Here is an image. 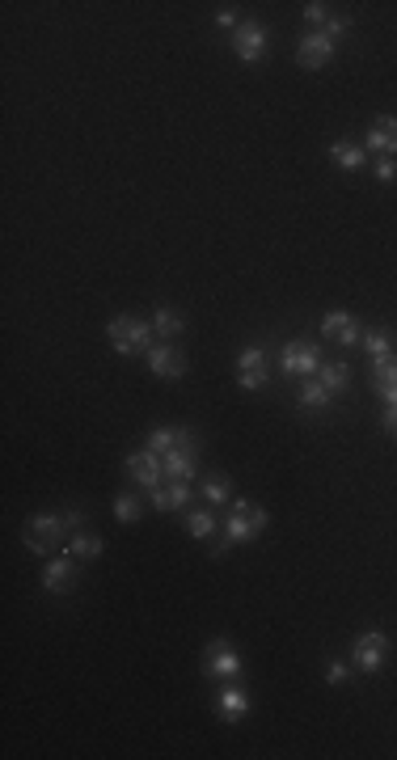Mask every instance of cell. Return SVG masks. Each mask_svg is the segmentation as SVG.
Listing matches in <instances>:
<instances>
[{
  "instance_id": "cell-1",
  "label": "cell",
  "mask_w": 397,
  "mask_h": 760,
  "mask_svg": "<svg viewBox=\"0 0 397 760\" xmlns=\"http://www.w3.org/2000/svg\"><path fill=\"white\" fill-rule=\"evenodd\" d=\"M73 532H76V528H73V520H68V512H63V515L38 512V515H30V520L22 524V545H25V553L47 558L51 550H63Z\"/></svg>"
},
{
  "instance_id": "cell-2",
  "label": "cell",
  "mask_w": 397,
  "mask_h": 760,
  "mask_svg": "<svg viewBox=\"0 0 397 760\" xmlns=\"http://www.w3.org/2000/svg\"><path fill=\"white\" fill-rule=\"evenodd\" d=\"M266 524H271V515L262 512V507L246 503V499H233V515L224 520V541H220V550H216V558L224 550H233V545H249Z\"/></svg>"
},
{
  "instance_id": "cell-3",
  "label": "cell",
  "mask_w": 397,
  "mask_h": 760,
  "mask_svg": "<svg viewBox=\"0 0 397 760\" xmlns=\"http://www.w3.org/2000/svg\"><path fill=\"white\" fill-rule=\"evenodd\" d=\"M241 672H246V663H241V655H237V647L228 638H211L208 647H203V676L208 680L233 685V680H241Z\"/></svg>"
},
{
  "instance_id": "cell-4",
  "label": "cell",
  "mask_w": 397,
  "mask_h": 760,
  "mask_svg": "<svg viewBox=\"0 0 397 760\" xmlns=\"http://www.w3.org/2000/svg\"><path fill=\"white\" fill-rule=\"evenodd\" d=\"M106 334H111V346L119 351V356H149L152 346V326L149 321H136V317H114L111 326H106Z\"/></svg>"
},
{
  "instance_id": "cell-5",
  "label": "cell",
  "mask_w": 397,
  "mask_h": 760,
  "mask_svg": "<svg viewBox=\"0 0 397 760\" xmlns=\"http://www.w3.org/2000/svg\"><path fill=\"white\" fill-rule=\"evenodd\" d=\"M279 368H284V376H296V380L317 376V368H322V346L309 343V338L284 343V351H279Z\"/></svg>"
},
{
  "instance_id": "cell-6",
  "label": "cell",
  "mask_w": 397,
  "mask_h": 760,
  "mask_svg": "<svg viewBox=\"0 0 397 760\" xmlns=\"http://www.w3.org/2000/svg\"><path fill=\"white\" fill-rule=\"evenodd\" d=\"M233 51L241 55L246 63H258V60H266V51H271V30L262 22H246V25H237V34H233Z\"/></svg>"
},
{
  "instance_id": "cell-7",
  "label": "cell",
  "mask_w": 397,
  "mask_h": 760,
  "mask_svg": "<svg viewBox=\"0 0 397 760\" xmlns=\"http://www.w3.org/2000/svg\"><path fill=\"white\" fill-rule=\"evenodd\" d=\"M385 655H389V634H381V629H368V634H360L351 642V663L360 672H376L385 663Z\"/></svg>"
},
{
  "instance_id": "cell-8",
  "label": "cell",
  "mask_w": 397,
  "mask_h": 760,
  "mask_svg": "<svg viewBox=\"0 0 397 760\" xmlns=\"http://www.w3.org/2000/svg\"><path fill=\"white\" fill-rule=\"evenodd\" d=\"M334 47L338 43L325 34V30H309V34L296 43V63L300 68H309V73L313 68H325V63L334 60Z\"/></svg>"
},
{
  "instance_id": "cell-9",
  "label": "cell",
  "mask_w": 397,
  "mask_h": 760,
  "mask_svg": "<svg viewBox=\"0 0 397 760\" xmlns=\"http://www.w3.org/2000/svg\"><path fill=\"white\" fill-rule=\"evenodd\" d=\"M149 368H152V376H161V380H182V372H187V356L169 343H152L149 346Z\"/></svg>"
},
{
  "instance_id": "cell-10",
  "label": "cell",
  "mask_w": 397,
  "mask_h": 760,
  "mask_svg": "<svg viewBox=\"0 0 397 760\" xmlns=\"http://www.w3.org/2000/svg\"><path fill=\"white\" fill-rule=\"evenodd\" d=\"M322 334H325V338H334L338 346H360L363 343V330L355 326V317H351L347 308L325 313V317H322Z\"/></svg>"
},
{
  "instance_id": "cell-11",
  "label": "cell",
  "mask_w": 397,
  "mask_h": 760,
  "mask_svg": "<svg viewBox=\"0 0 397 760\" xmlns=\"http://www.w3.org/2000/svg\"><path fill=\"white\" fill-rule=\"evenodd\" d=\"M144 448L165 456V453H178V448H198V440L190 427H157V431H149V443H144Z\"/></svg>"
},
{
  "instance_id": "cell-12",
  "label": "cell",
  "mask_w": 397,
  "mask_h": 760,
  "mask_svg": "<svg viewBox=\"0 0 397 760\" xmlns=\"http://www.w3.org/2000/svg\"><path fill=\"white\" fill-rule=\"evenodd\" d=\"M127 473L144 486V491H152V486H161L165 473H161V456L149 453V448H140V453L127 456Z\"/></svg>"
},
{
  "instance_id": "cell-13",
  "label": "cell",
  "mask_w": 397,
  "mask_h": 760,
  "mask_svg": "<svg viewBox=\"0 0 397 760\" xmlns=\"http://www.w3.org/2000/svg\"><path fill=\"white\" fill-rule=\"evenodd\" d=\"M73 583H76V558L60 550V558L47 562V570H43V588L51 596H63V591H73Z\"/></svg>"
},
{
  "instance_id": "cell-14",
  "label": "cell",
  "mask_w": 397,
  "mask_h": 760,
  "mask_svg": "<svg viewBox=\"0 0 397 760\" xmlns=\"http://www.w3.org/2000/svg\"><path fill=\"white\" fill-rule=\"evenodd\" d=\"M363 148H368V152H381V157H397V119L393 114H381V119L368 127Z\"/></svg>"
},
{
  "instance_id": "cell-15",
  "label": "cell",
  "mask_w": 397,
  "mask_h": 760,
  "mask_svg": "<svg viewBox=\"0 0 397 760\" xmlns=\"http://www.w3.org/2000/svg\"><path fill=\"white\" fill-rule=\"evenodd\" d=\"M161 473L165 482H190L198 473V448H178V453L161 456Z\"/></svg>"
},
{
  "instance_id": "cell-16",
  "label": "cell",
  "mask_w": 397,
  "mask_h": 760,
  "mask_svg": "<svg viewBox=\"0 0 397 760\" xmlns=\"http://www.w3.org/2000/svg\"><path fill=\"white\" fill-rule=\"evenodd\" d=\"M149 503L157 512H182L190 503V482H165V486H152Z\"/></svg>"
},
{
  "instance_id": "cell-17",
  "label": "cell",
  "mask_w": 397,
  "mask_h": 760,
  "mask_svg": "<svg viewBox=\"0 0 397 760\" xmlns=\"http://www.w3.org/2000/svg\"><path fill=\"white\" fill-rule=\"evenodd\" d=\"M330 157L338 161V170H363V161H368V148L360 144V140H351V135H338V140H330Z\"/></svg>"
},
{
  "instance_id": "cell-18",
  "label": "cell",
  "mask_w": 397,
  "mask_h": 760,
  "mask_svg": "<svg viewBox=\"0 0 397 760\" xmlns=\"http://www.w3.org/2000/svg\"><path fill=\"white\" fill-rule=\"evenodd\" d=\"M216 710H220V718L224 723H241V718H246L249 714V697H246V688L237 685H224L220 688V697H216Z\"/></svg>"
},
{
  "instance_id": "cell-19",
  "label": "cell",
  "mask_w": 397,
  "mask_h": 760,
  "mask_svg": "<svg viewBox=\"0 0 397 760\" xmlns=\"http://www.w3.org/2000/svg\"><path fill=\"white\" fill-rule=\"evenodd\" d=\"M373 380H376V393H381L389 405H397V351L393 356L373 359Z\"/></svg>"
},
{
  "instance_id": "cell-20",
  "label": "cell",
  "mask_w": 397,
  "mask_h": 760,
  "mask_svg": "<svg viewBox=\"0 0 397 760\" xmlns=\"http://www.w3.org/2000/svg\"><path fill=\"white\" fill-rule=\"evenodd\" d=\"M102 550H106V545H102V537H98V532H85V528H81V532H73V537H68V545H63V553H73L76 562H93V558H102Z\"/></svg>"
},
{
  "instance_id": "cell-21",
  "label": "cell",
  "mask_w": 397,
  "mask_h": 760,
  "mask_svg": "<svg viewBox=\"0 0 397 760\" xmlns=\"http://www.w3.org/2000/svg\"><path fill=\"white\" fill-rule=\"evenodd\" d=\"M152 330L161 334V343H174V338H182V330H187V321H182V313L169 305L157 308V317H152Z\"/></svg>"
},
{
  "instance_id": "cell-22",
  "label": "cell",
  "mask_w": 397,
  "mask_h": 760,
  "mask_svg": "<svg viewBox=\"0 0 397 760\" xmlns=\"http://www.w3.org/2000/svg\"><path fill=\"white\" fill-rule=\"evenodd\" d=\"M330 402H334V393L325 389L317 376H309L305 385H300V405H305V410H325Z\"/></svg>"
},
{
  "instance_id": "cell-23",
  "label": "cell",
  "mask_w": 397,
  "mask_h": 760,
  "mask_svg": "<svg viewBox=\"0 0 397 760\" xmlns=\"http://www.w3.org/2000/svg\"><path fill=\"white\" fill-rule=\"evenodd\" d=\"M198 486L208 494V503H216V507H228V499H233V482L224 478V473H208Z\"/></svg>"
},
{
  "instance_id": "cell-24",
  "label": "cell",
  "mask_w": 397,
  "mask_h": 760,
  "mask_svg": "<svg viewBox=\"0 0 397 760\" xmlns=\"http://www.w3.org/2000/svg\"><path fill=\"white\" fill-rule=\"evenodd\" d=\"M317 380L338 397V393H347V385H351V368L347 364H322V368H317Z\"/></svg>"
},
{
  "instance_id": "cell-25",
  "label": "cell",
  "mask_w": 397,
  "mask_h": 760,
  "mask_svg": "<svg viewBox=\"0 0 397 760\" xmlns=\"http://www.w3.org/2000/svg\"><path fill=\"white\" fill-rule=\"evenodd\" d=\"M363 351L373 359H381V356H393V338H389V330H363Z\"/></svg>"
},
{
  "instance_id": "cell-26",
  "label": "cell",
  "mask_w": 397,
  "mask_h": 760,
  "mask_svg": "<svg viewBox=\"0 0 397 760\" xmlns=\"http://www.w3.org/2000/svg\"><path fill=\"white\" fill-rule=\"evenodd\" d=\"M187 532L195 541H208L216 532V512H190L187 515Z\"/></svg>"
},
{
  "instance_id": "cell-27",
  "label": "cell",
  "mask_w": 397,
  "mask_h": 760,
  "mask_svg": "<svg viewBox=\"0 0 397 760\" xmlns=\"http://www.w3.org/2000/svg\"><path fill=\"white\" fill-rule=\"evenodd\" d=\"M140 512H144V507H140L136 494H119V499H114V520H119V524H136Z\"/></svg>"
},
{
  "instance_id": "cell-28",
  "label": "cell",
  "mask_w": 397,
  "mask_h": 760,
  "mask_svg": "<svg viewBox=\"0 0 397 760\" xmlns=\"http://www.w3.org/2000/svg\"><path fill=\"white\" fill-rule=\"evenodd\" d=\"M254 368H266V351L262 346H246L241 359H237V372H254Z\"/></svg>"
},
{
  "instance_id": "cell-29",
  "label": "cell",
  "mask_w": 397,
  "mask_h": 760,
  "mask_svg": "<svg viewBox=\"0 0 397 760\" xmlns=\"http://www.w3.org/2000/svg\"><path fill=\"white\" fill-rule=\"evenodd\" d=\"M334 13H330V5H322V0H313V5H305V22L313 25V30H322L325 22H330Z\"/></svg>"
},
{
  "instance_id": "cell-30",
  "label": "cell",
  "mask_w": 397,
  "mask_h": 760,
  "mask_svg": "<svg viewBox=\"0 0 397 760\" xmlns=\"http://www.w3.org/2000/svg\"><path fill=\"white\" fill-rule=\"evenodd\" d=\"M237 385L246 393H258V389H266V368H254V372H237Z\"/></svg>"
},
{
  "instance_id": "cell-31",
  "label": "cell",
  "mask_w": 397,
  "mask_h": 760,
  "mask_svg": "<svg viewBox=\"0 0 397 760\" xmlns=\"http://www.w3.org/2000/svg\"><path fill=\"white\" fill-rule=\"evenodd\" d=\"M376 182H385V186H393L397 182V157H381L376 161Z\"/></svg>"
},
{
  "instance_id": "cell-32",
  "label": "cell",
  "mask_w": 397,
  "mask_h": 760,
  "mask_svg": "<svg viewBox=\"0 0 397 760\" xmlns=\"http://www.w3.org/2000/svg\"><path fill=\"white\" fill-rule=\"evenodd\" d=\"M343 680H347V663L330 659L325 663V685H343Z\"/></svg>"
},
{
  "instance_id": "cell-33",
  "label": "cell",
  "mask_w": 397,
  "mask_h": 760,
  "mask_svg": "<svg viewBox=\"0 0 397 760\" xmlns=\"http://www.w3.org/2000/svg\"><path fill=\"white\" fill-rule=\"evenodd\" d=\"M216 25H224V30H228V25H237V9H233V5H224V9L216 13Z\"/></svg>"
},
{
  "instance_id": "cell-34",
  "label": "cell",
  "mask_w": 397,
  "mask_h": 760,
  "mask_svg": "<svg viewBox=\"0 0 397 760\" xmlns=\"http://www.w3.org/2000/svg\"><path fill=\"white\" fill-rule=\"evenodd\" d=\"M385 431H389V435H397V405H389V410H385Z\"/></svg>"
}]
</instances>
